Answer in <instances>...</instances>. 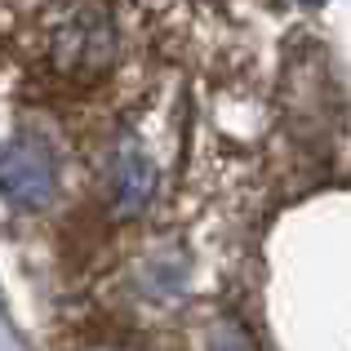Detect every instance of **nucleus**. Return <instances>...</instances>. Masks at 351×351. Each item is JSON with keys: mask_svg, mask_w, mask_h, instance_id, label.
Returning <instances> with one entry per match:
<instances>
[{"mask_svg": "<svg viewBox=\"0 0 351 351\" xmlns=\"http://www.w3.org/2000/svg\"><path fill=\"white\" fill-rule=\"evenodd\" d=\"M58 191V156L45 138H14L0 147V196L18 209H45Z\"/></svg>", "mask_w": 351, "mask_h": 351, "instance_id": "nucleus-1", "label": "nucleus"}, {"mask_svg": "<svg viewBox=\"0 0 351 351\" xmlns=\"http://www.w3.org/2000/svg\"><path fill=\"white\" fill-rule=\"evenodd\" d=\"M120 205L134 209L147 200V191H152V169H147V160H138V156H125L120 160Z\"/></svg>", "mask_w": 351, "mask_h": 351, "instance_id": "nucleus-2", "label": "nucleus"}]
</instances>
